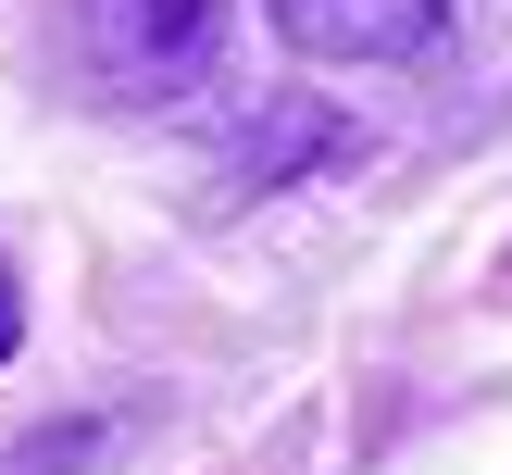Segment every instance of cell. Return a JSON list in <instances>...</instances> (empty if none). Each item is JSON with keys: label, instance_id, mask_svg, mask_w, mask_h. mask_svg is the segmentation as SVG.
Here are the masks:
<instances>
[{"label": "cell", "instance_id": "4", "mask_svg": "<svg viewBox=\"0 0 512 475\" xmlns=\"http://www.w3.org/2000/svg\"><path fill=\"white\" fill-rule=\"evenodd\" d=\"M500 275H512V263H500Z\"/></svg>", "mask_w": 512, "mask_h": 475}, {"label": "cell", "instance_id": "1", "mask_svg": "<svg viewBox=\"0 0 512 475\" xmlns=\"http://www.w3.org/2000/svg\"><path fill=\"white\" fill-rule=\"evenodd\" d=\"M50 63L75 75V100L163 113L225 63V0H50Z\"/></svg>", "mask_w": 512, "mask_h": 475}, {"label": "cell", "instance_id": "3", "mask_svg": "<svg viewBox=\"0 0 512 475\" xmlns=\"http://www.w3.org/2000/svg\"><path fill=\"white\" fill-rule=\"evenodd\" d=\"M13 338H25V300H13V263H0V363H13Z\"/></svg>", "mask_w": 512, "mask_h": 475}, {"label": "cell", "instance_id": "2", "mask_svg": "<svg viewBox=\"0 0 512 475\" xmlns=\"http://www.w3.org/2000/svg\"><path fill=\"white\" fill-rule=\"evenodd\" d=\"M438 13L450 0H275L288 50H313V63H400L438 38Z\"/></svg>", "mask_w": 512, "mask_h": 475}]
</instances>
